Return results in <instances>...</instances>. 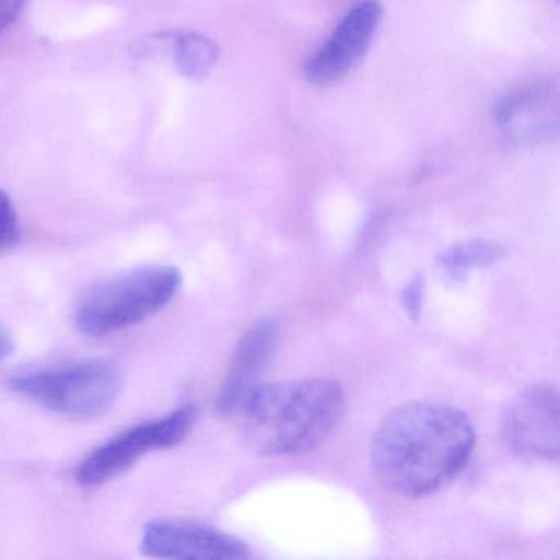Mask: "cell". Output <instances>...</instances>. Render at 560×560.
<instances>
[{
  "instance_id": "5",
  "label": "cell",
  "mask_w": 560,
  "mask_h": 560,
  "mask_svg": "<svg viewBox=\"0 0 560 560\" xmlns=\"http://www.w3.org/2000/svg\"><path fill=\"white\" fill-rule=\"evenodd\" d=\"M198 412L192 406H183L172 415L143 422L120 432L106 444L91 452L77 468L78 483L96 487L129 470L137 460L153 451H163L182 444L195 428Z\"/></svg>"
},
{
  "instance_id": "12",
  "label": "cell",
  "mask_w": 560,
  "mask_h": 560,
  "mask_svg": "<svg viewBox=\"0 0 560 560\" xmlns=\"http://www.w3.org/2000/svg\"><path fill=\"white\" fill-rule=\"evenodd\" d=\"M504 255V248L500 244L488 241H471L455 245L445 252L439 261L447 270L451 277L457 278L474 267H483L500 260Z\"/></svg>"
},
{
  "instance_id": "17",
  "label": "cell",
  "mask_w": 560,
  "mask_h": 560,
  "mask_svg": "<svg viewBox=\"0 0 560 560\" xmlns=\"http://www.w3.org/2000/svg\"><path fill=\"white\" fill-rule=\"evenodd\" d=\"M12 352H14V340L11 332L0 324V362L11 357Z\"/></svg>"
},
{
  "instance_id": "11",
  "label": "cell",
  "mask_w": 560,
  "mask_h": 560,
  "mask_svg": "<svg viewBox=\"0 0 560 560\" xmlns=\"http://www.w3.org/2000/svg\"><path fill=\"white\" fill-rule=\"evenodd\" d=\"M172 51L176 70L188 80H202L218 63L219 50L214 42L195 32L176 35Z\"/></svg>"
},
{
  "instance_id": "4",
  "label": "cell",
  "mask_w": 560,
  "mask_h": 560,
  "mask_svg": "<svg viewBox=\"0 0 560 560\" xmlns=\"http://www.w3.org/2000/svg\"><path fill=\"white\" fill-rule=\"evenodd\" d=\"M9 388L58 415L94 418L119 398L122 375L109 360L93 359L14 375Z\"/></svg>"
},
{
  "instance_id": "7",
  "label": "cell",
  "mask_w": 560,
  "mask_h": 560,
  "mask_svg": "<svg viewBox=\"0 0 560 560\" xmlns=\"http://www.w3.org/2000/svg\"><path fill=\"white\" fill-rule=\"evenodd\" d=\"M378 0H360L343 15L323 47L304 65V80L314 86H329L343 80L365 57L382 24Z\"/></svg>"
},
{
  "instance_id": "16",
  "label": "cell",
  "mask_w": 560,
  "mask_h": 560,
  "mask_svg": "<svg viewBox=\"0 0 560 560\" xmlns=\"http://www.w3.org/2000/svg\"><path fill=\"white\" fill-rule=\"evenodd\" d=\"M421 283L415 281L408 290L405 291V304L409 313L416 314L419 311V301H421Z\"/></svg>"
},
{
  "instance_id": "1",
  "label": "cell",
  "mask_w": 560,
  "mask_h": 560,
  "mask_svg": "<svg viewBox=\"0 0 560 560\" xmlns=\"http://www.w3.org/2000/svg\"><path fill=\"white\" fill-rule=\"evenodd\" d=\"M474 447V425L460 409L409 402L380 422L373 435L372 467L392 493L428 497L464 470Z\"/></svg>"
},
{
  "instance_id": "13",
  "label": "cell",
  "mask_w": 560,
  "mask_h": 560,
  "mask_svg": "<svg viewBox=\"0 0 560 560\" xmlns=\"http://www.w3.org/2000/svg\"><path fill=\"white\" fill-rule=\"evenodd\" d=\"M24 4L25 0H0V34L18 21Z\"/></svg>"
},
{
  "instance_id": "15",
  "label": "cell",
  "mask_w": 560,
  "mask_h": 560,
  "mask_svg": "<svg viewBox=\"0 0 560 560\" xmlns=\"http://www.w3.org/2000/svg\"><path fill=\"white\" fill-rule=\"evenodd\" d=\"M21 238V225H0V252L14 247Z\"/></svg>"
},
{
  "instance_id": "6",
  "label": "cell",
  "mask_w": 560,
  "mask_h": 560,
  "mask_svg": "<svg viewBox=\"0 0 560 560\" xmlns=\"http://www.w3.org/2000/svg\"><path fill=\"white\" fill-rule=\"evenodd\" d=\"M501 439L520 457L557 460L560 447V411L556 386L544 383L523 389L504 412Z\"/></svg>"
},
{
  "instance_id": "14",
  "label": "cell",
  "mask_w": 560,
  "mask_h": 560,
  "mask_svg": "<svg viewBox=\"0 0 560 560\" xmlns=\"http://www.w3.org/2000/svg\"><path fill=\"white\" fill-rule=\"evenodd\" d=\"M11 224H19L18 212H15L11 196L0 189V225Z\"/></svg>"
},
{
  "instance_id": "2",
  "label": "cell",
  "mask_w": 560,
  "mask_h": 560,
  "mask_svg": "<svg viewBox=\"0 0 560 560\" xmlns=\"http://www.w3.org/2000/svg\"><path fill=\"white\" fill-rule=\"evenodd\" d=\"M343 411V389L326 378L257 386L238 409L245 442L264 455L313 451L332 434Z\"/></svg>"
},
{
  "instance_id": "10",
  "label": "cell",
  "mask_w": 560,
  "mask_h": 560,
  "mask_svg": "<svg viewBox=\"0 0 560 560\" xmlns=\"http://www.w3.org/2000/svg\"><path fill=\"white\" fill-rule=\"evenodd\" d=\"M277 340L278 330L273 320H260L242 337L218 398L219 415L238 412L245 398L257 388L258 376L267 366Z\"/></svg>"
},
{
  "instance_id": "8",
  "label": "cell",
  "mask_w": 560,
  "mask_h": 560,
  "mask_svg": "<svg viewBox=\"0 0 560 560\" xmlns=\"http://www.w3.org/2000/svg\"><path fill=\"white\" fill-rule=\"evenodd\" d=\"M559 106L557 81H534L501 97L493 119L504 139L516 145H534L557 136Z\"/></svg>"
},
{
  "instance_id": "9",
  "label": "cell",
  "mask_w": 560,
  "mask_h": 560,
  "mask_svg": "<svg viewBox=\"0 0 560 560\" xmlns=\"http://www.w3.org/2000/svg\"><path fill=\"white\" fill-rule=\"evenodd\" d=\"M142 552L159 559H245L247 544L224 530L192 521L159 520L143 530Z\"/></svg>"
},
{
  "instance_id": "3",
  "label": "cell",
  "mask_w": 560,
  "mask_h": 560,
  "mask_svg": "<svg viewBox=\"0 0 560 560\" xmlns=\"http://www.w3.org/2000/svg\"><path fill=\"white\" fill-rule=\"evenodd\" d=\"M182 283V271L170 265L116 275L83 294L74 311V323L91 337L119 332L155 316L172 303Z\"/></svg>"
}]
</instances>
